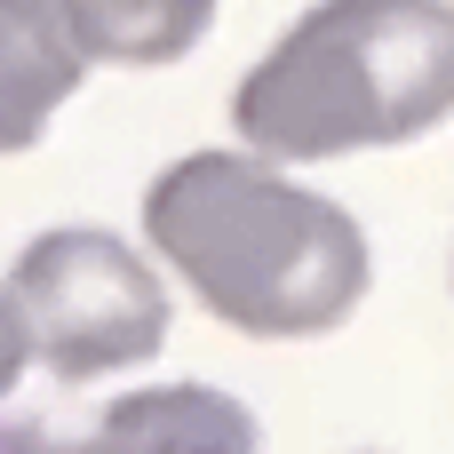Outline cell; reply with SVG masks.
Instances as JSON below:
<instances>
[{
	"label": "cell",
	"instance_id": "obj_1",
	"mask_svg": "<svg viewBox=\"0 0 454 454\" xmlns=\"http://www.w3.org/2000/svg\"><path fill=\"white\" fill-rule=\"evenodd\" d=\"M144 231L160 263L239 335L303 343L359 311L367 231L271 168V152H192L144 192Z\"/></svg>",
	"mask_w": 454,
	"mask_h": 454
},
{
	"label": "cell",
	"instance_id": "obj_2",
	"mask_svg": "<svg viewBox=\"0 0 454 454\" xmlns=\"http://www.w3.org/2000/svg\"><path fill=\"white\" fill-rule=\"evenodd\" d=\"M454 112V0H319L239 80L231 128L271 160L415 144Z\"/></svg>",
	"mask_w": 454,
	"mask_h": 454
},
{
	"label": "cell",
	"instance_id": "obj_3",
	"mask_svg": "<svg viewBox=\"0 0 454 454\" xmlns=\"http://www.w3.org/2000/svg\"><path fill=\"white\" fill-rule=\"evenodd\" d=\"M8 295L24 311L32 359L64 383L144 367L168 343V287L112 231H40L8 263Z\"/></svg>",
	"mask_w": 454,
	"mask_h": 454
},
{
	"label": "cell",
	"instance_id": "obj_4",
	"mask_svg": "<svg viewBox=\"0 0 454 454\" xmlns=\"http://www.w3.org/2000/svg\"><path fill=\"white\" fill-rule=\"evenodd\" d=\"M80 72H88V48L64 0H0V160L40 144V128L80 88Z\"/></svg>",
	"mask_w": 454,
	"mask_h": 454
},
{
	"label": "cell",
	"instance_id": "obj_5",
	"mask_svg": "<svg viewBox=\"0 0 454 454\" xmlns=\"http://www.w3.org/2000/svg\"><path fill=\"white\" fill-rule=\"evenodd\" d=\"M96 64H176L215 24V0H64Z\"/></svg>",
	"mask_w": 454,
	"mask_h": 454
},
{
	"label": "cell",
	"instance_id": "obj_6",
	"mask_svg": "<svg viewBox=\"0 0 454 454\" xmlns=\"http://www.w3.org/2000/svg\"><path fill=\"white\" fill-rule=\"evenodd\" d=\"M112 447H255V415H239L231 399L176 383V391H136L104 415Z\"/></svg>",
	"mask_w": 454,
	"mask_h": 454
},
{
	"label": "cell",
	"instance_id": "obj_7",
	"mask_svg": "<svg viewBox=\"0 0 454 454\" xmlns=\"http://www.w3.org/2000/svg\"><path fill=\"white\" fill-rule=\"evenodd\" d=\"M24 359H32V335H24V311H16V295L0 287V399H8V383L24 375Z\"/></svg>",
	"mask_w": 454,
	"mask_h": 454
}]
</instances>
